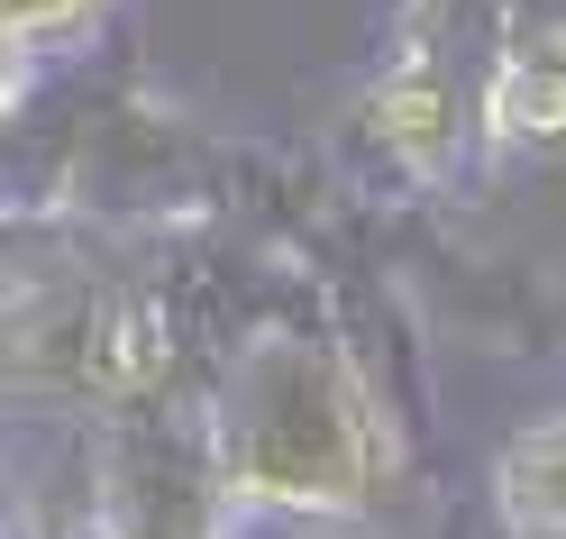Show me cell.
Here are the masks:
<instances>
[{
  "mask_svg": "<svg viewBox=\"0 0 566 539\" xmlns=\"http://www.w3.org/2000/svg\"><path fill=\"white\" fill-rule=\"evenodd\" d=\"M210 448L238 512L366 521L402 494V429L329 330H256L210 384Z\"/></svg>",
  "mask_w": 566,
  "mask_h": 539,
  "instance_id": "cell-1",
  "label": "cell"
},
{
  "mask_svg": "<svg viewBox=\"0 0 566 539\" xmlns=\"http://www.w3.org/2000/svg\"><path fill=\"white\" fill-rule=\"evenodd\" d=\"M119 0H0V38H10V101L28 92L46 55H83L111 28Z\"/></svg>",
  "mask_w": 566,
  "mask_h": 539,
  "instance_id": "cell-5",
  "label": "cell"
},
{
  "mask_svg": "<svg viewBox=\"0 0 566 539\" xmlns=\"http://www.w3.org/2000/svg\"><path fill=\"white\" fill-rule=\"evenodd\" d=\"M475 120L503 147H557L566 137V28H530V38L503 46Z\"/></svg>",
  "mask_w": 566,
  "mask_h": 539,
  "instance_id": "cell-3",
  "label": "cell"
},
{
  "mask_svg": "<svg viewBox=\"0 0 566 539\" xmlns=\"http://www.w3.org/2000/svg\"><path fill=\"white\" fill-rule=\"evenodd\" d=\"M493 521H503V539H566V412L503 439V457H493Z\"/></svg>",
  "mask_w": 566,
  "mask_h": 539,
  "instance_id": "cell-4",
  "label": "cell"
},
{
  "mask_svg": "<svg viewBox=\"0 0 566 539\" xmlns=\"http://www.w3.org/2000/svg\"><path fill=\"white\" fill-rule=\"evenodd\" d=\"M238 494L210 448V412L137 403L111 421L92 466V539H229Z\"/></svg>",
  "mask_w": 566,
  "mask_h": 539,
  "instance_id": "cell-2",
  "label": "cell"
}]
</instances>
